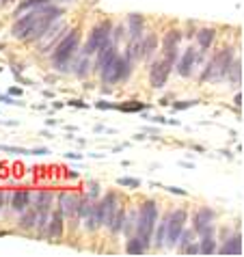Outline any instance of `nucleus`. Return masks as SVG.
<instances>
[{"label": "nucleus", "instance_id": "9", "mask_svg": "<svg viewBox=\"0 0 244 257\" xmlns=\"http://www.w3.org/2000/svg\"><path fill=\"white\" fill-rule=\"evenodd\" d=\"M99 210H102V225L104 227H110L112 218L117 216V212L121 210L119 205V197L114 195V192H108L102 201H99Z\"/></svg>", "mask_w": 244, "mask_h": 257}, {"label": "nucleus", "instance_id": "8", "mask_svg": "<svg viewBox=\"0 0 244 257\" xmlns=\"http://www.w3.org/2000/svg\"><path fill=\"white\" fill-rule=\"evenodd\" d=\"M175 63L169 61V59H162V61H156L152 63V69H149V82H152L154 89H162L167 84V78L171 74Z\"/></svg>", "mask_w": 244, "mask_h": 257}, {"label": "nucleus", "instance_id": "32", "mask_svg": "<svg viewBox=\"0 0 244 257\" xmlns=\"http://www.w3.org/2000/svg\"><path fill=\"white\" fill-rule=\"evenodd\" d=\"M167 190H169V192H173V195H179V197H184V195H186V190H184V188H177V186H169Z\"/></svg>", "mask_w": 244, "mask_h": 257}, {"label": "nucleus", "instance_id": "28", "mask_svg": "<svg viewBox=\"0 0 244 257\" xmlns=\"http://www.w3.org/2000/svg\"><path fill=\"white\" fill-rule=\"evenodd\" d=\"M179 240H182V246H179V251H182V248H184L186 244H190V242L195 240V231H190V229L186 231V229H184V231H182V235H179Z\"/></svg>", "mask_w": 244, "mask_h": 257}, {"label": "nucleus", "instance_id": "29", "mask_svg": "<svg viewBox=\"0 0 244 257\" xmlns=\"http://www.w3.org/2000/svg\"><path fill=\"white\" fill-rule=\"evenodd\" d=\"M117 184H119V186H134V188H139L141 180H134V177H119Z\"/></svg>", "mask_w": 244, "mask_h": 257}, {"label": "nucleus", "instance_id": "12", "mask_svg": "<svg viewBox=\"0 0 244 257\" xmlns=\"http://www.w3.org/2000/svg\"><path fill=\"white\" fill-rule=\"evenodd\" d=\"M61 28H65V26L59 24V22H54V24L50 26L44 35H41V37H39V50H41V52H48V48H52L54 41H56V39H59L61 35H63V33H59Z\"/></svg>", "mask_w": 244, "mask_h": 257}, {"label": "nucleus", "instance_id": "3", "mask_svg": "<svg viewBox=\"0 0 244 257\" xmlns=\"http://www.w3.org/2000/svg\"><path fill=\"white\" fill-rule=\"evenodd\" d=\"M231 61H233L231 48H225V50H220V52H216L212 56V61L207 63V67L203 69V74H201V80L212 82V84L220 82L222 78L227 76V69H229V63Z\"/></svg>", "mask_w": 244, "mask_h": 257}, {"label": "nucleus", "instance_id": "10", "mask_svg": "<svg viewBox=\"0 0 244 257\" xmlns=\"http://www.w3.org/2000/svg\"><path fill=\"white\" fill-rule=\"evenodd\" d=\"M214 218H216V214H214L212 208H201V210H197L195 218H192V223H195V231H199V233L214 231Z\"/></svg>", "mask_w": 244, "mask_h": 257}, {"label": "nucleus", "instance_id": "20", "mask_svg": "<svg viewBox=\"0 0 244 257\" xmlns=\"http://www.w3.org/2000/svg\"><path fill=\"white\" fill-rule=\"evenodd\" d=\"M97 63H95V67H97V71L99 69H102L104 65H106V63H108L110 59H112V56L114 54H117V52H114V48H112V44H108V46H104V48H99L97 50Z\"/></svg>", "mask_w": 244, "mask_h": 257}, {"label": "nucleus", "instance_id": "17", "mask_svg": "<svg viewBox=\"0 0 244 257\" xmlns=\"http://www.w3.org/2000/svg\"><path fill=\"white\" fill-rule=\"evenodd\" d=\"M128 26H130V39H141L143 37V28H145V20L139 13H132L128 18Z\"/></svg>", "mask_w": 244, "mask_h": 257}, {"label": "nucleus", "instance_id": "14", "mask_svg": "<svg viewBox=\"0 0 244 257\" xmlns=\"http://www.w3.org/2000/svg\"><path fill=\"white\" fill-rule=\"evenodd\" d=\"M33 201L31 190H16L11 195V210L13 212H24Z\"/></svg>", "mask_w": 244, "mask_h": 257}, {"label": "nucleus", "instance_id": "6", "mask_svg": "<svg viewBox=\"0 0 244 257\" xmlns=\"http://www.w3.org/2000/svg\"><path fill=\"white\" fill-rule=\"evenodd\" d=\"M186 218H188V214L184 210H175L167 214V233H164V244L167 246H175L179 242V235H182L186 227Z\"/></svg>", "mask_w": 244, "mask_h": 257}, {"label": "nucleus", "instance_id": "19", "mask_svg": "<svg viewBox=\"0 0 244 257\" xmlns=\"http://www.w3.org/2000/svg\"><path fill=\"white\" fill-rule=\"evenodd\" d=\"M20 214H22V218H20V227H22V229H35V227H37V210L35 208L28 205V208Z\"/></svg>", "mask_w": 244, "mask_h": 257}, {"label": "nucleus", "instance_id": "27", "mask_svg": "<svg viewBox=\"0 0 244 257\" xmlns=\"http://www.w3.org/2000/svg\"><path fill=\"white\" fill-rule=\"evenodd\" d=\"M74 71H76V76H78V78H84V76L89 74V59H87V54H84L82 59H78Z\"/></svg>", "mask_w": 244, "mask_h": 257}, {"label": "nucleus", "instance_id": "13", "mask_svg": "<svg viewBox=\"0 0 244 257\" xmlns=\"http://www.w3.org/2000/svg\"><path fill=\"white\" fill-rule=\"evenodd\" d=\"M195 61H197V52L192 48H188L186 52L182 54V59L177 61V74L179 76H190L192 69H195Z\"/></svg>", "mask_w": 244, "mask_h": 257}, {"label": "nucleus", "instance_id": "2", "mask_svg": "<svg viewBox=\"0 0 244 257\" xmlns=\"http://www.w3.org/2000/svg\"><path fill=\"white\" fill-rule=\"evenodd\" d=\"M156 223H158V203L145 201L139 210V216H136V235H139L147 246L152 244Z\"/></svg>", "mask_w": 244, "mask_h": 257}, {"label": "nucleus", "instance_id": "31", "mask_svg": "<svg viewBox=\"0 0 244 257\" xmlns=\"http://www.w3.org/2000/svg\"><path fill=\"white\" fill-rule=\"evenodd\" d=\"M95 108H99V110H108V108H117V104H108V102H104V99H99V102L95 104Z\"/></svg>", "mask_w": 244, "mask_h": 257}, {"label": "nucleus", "instance_id": "7", "mask_svg": "<svg viewBox=\"0 0 244 257\" xmlns=\"http://www.w3.org/2000/svg\"><path fill=\"white\" fill-rule=\"evenodd\" d=\"M110 35H112V24H110V22L97 24V26L91 31L89 39H87V46H84V54L91 56V54H95L99 48L108 46V44H110Z\"/></svg>", "mask_w": 244, "mask_h": 257}, {"label": "nucleus", "instance_id": "1", "mask_svg": "<svg viewBox=\"0 0 244 257\" xmlns=\"http://www.w3.org/2000/svg\"><path fill=\"white\" fill-rule=\"evenodd\" d=\"M78 44H80V31L78 28H71V31L61 39V44L52 50V65L59 71H67L69 61L74 59Z\"/></svg>", "mask_w": 244, "mask_h": 257}, {"label": "nucleus", "instance_id": "11", "mask_svg": "<svg viewBox=\"0 0 244 257\" xmlns=\"http://www.w3.org/2000/svg\"><path fill=\"white\" fill-rule=\"evenodd\" d=\"M182 41V33L179 31H169L167 37H164V46H162V52H164V59L169 61H177V46Z\"/></svg>", "mask_w": 244, "mask_h": 257}, {"label": "nucleus", "instance_id": "38", "mask_svg": "<svg viewBox=\"0 0 244 257\" xmlns=\"http://www.w3.org/2000/svg\"><path fill=\"white\" fill-rule=\"evenodd\" d=\"M235 106H242V93L235 95Z\"/></svg>", "mask_w": 244, "mask_h": 257}, {"label": "nucleus", "instance_id": "18", "mask_svg": "<svg viewBox=\"0 0 244 257\" xmlns=\"http://www.w3.org/2000/svg\"><path fill=\"white\" fill-rule=\"evenodd\" d=\"M201 244H199V253H205V255H212L216 253V240H214V231H205L201 233Z\"/></svg>", "mask_w": 244, "mask_h": 257}, {"label": "nucleus", "instance_id": "23", "mask_svg": "<svg viewBox=\"0 0 244 257\" xmlns=\"http://www.w3.org/2000/svg\"><path fill=\"white\" fill-rule=\"evenodd\" d=\"M147 248H149V246H147L145 242H143V240L139 238V235H134V238H130V240H128V244H126V251L130 253V255H141V253H145Z\"/></svg>", "mask_w": 244, "mask_h": 257}, {"label": "nucleus", "instance_id": "35", "mask_svg": "<svg viewBox=\"0 0 244 257\" xmlns=\"http://www.w3.org/2000/svg\"><path fill=\"white\" fill-rule=\"evenodd\" d=\"M9 95H22V89H16V87H13V89L9 91Z\"/></svg>", "mask_w": 244, "mask_h": 257}, {"label": "nucleus", "instance_id": "33", "mask_svg": "<svg viewBox=\"0 0 244 257\" xmlns=\"http://www.w3.org/2000/svg\"><path fill=\"white\" fill-rule=\"evenodd\" d=\"M67 104H71V106H76V108H87V104H82L80 99H71V102H67Z\"/></svg>", "mask_w": 244, "mask_h": 257}, {"label": "nucleus", "instance_id": "4", "mask_svg": "<svg viewBox=\"0 0 244 257\" xmlns=\"http://www.w3.org/2000/svg\"><path fill=\"white\" fill-rule=\"evenodd\" d=\"M128 74H130V63H128L124 56H119V54H114L112 59L106 63L102 69H99V76H102V80L106 84H114V82L126 80Z\"/></svg>", "mask_w": 244, "mask_h": 257}, {"label": "nucleus", "instance_id": "15", "mask_svg": "<svg viewBox=\"0 0 244 257\" xmlns=\"http://www.w3.org/2000/svg\"><path fill=\"white\" fill-rule=\"evenodd\" d=\"M46 225H48V238H52V240L61 238L63 235V214H61V210H54L52 223H46Z\"/></svg>", "mask_w": 244, "mask_h": 257}, {"label": "nucleus", "instance_id": "34", "mask_svg": "<svg viewBox=\"0 0 244 257\" xmlns=\"http://www.w3.org/2000/svg\"><path fill=\"white\" fill-rule=\"evenodd\" d=\"M0 102H7V104H22V102H13L11 95H0Z\"/></svg>", "mask_w": 244, "mask_h": 257}, {"label": "nucleus", "instance_id": "21", "mask_svg": "<svg viewBox=\"0 0 244 257\" xmlns=\"http://www.w3.org/2000/svg\"><path fill=\"white\" fill-rule=\"evenodd\" d=\"M156 48H158V37L156 35H149L145 41L141 39V54L145 56L147 61H152V54L156 52Z\"/></svg>", "mask_w": 244, "mask_h": 257}, {"label": "nucleus", "instance_id": "25", "mask_svg": "<svg viewBox=\"0 0 244 257\" xmlns=\"http://www.w3.org/2000/svg\"><path fill=\"white\" fill-rule=\"evenodd\" d=\"M154 231H156V240H154V244L160 248L164 246V233H167V216H164L162 220H158L156 227H154Z\"/></svg>", "mask_w": 244, "mask_h": 257}, {"label": "nucleus", "instance_id": "24", "mask_svg": "<svg viewBox=\"0 0 244 257\" xmlns=\"http://www.w3.org/2000/svg\"><path fill=\"white\" fill-rule=\"evenodd\" d=\"M227 74H229V78H231L233 84H242V61H231L229 63Z\"/></svg>", "mask_w": 244, "mask_h": 257}, {"label": "nucleus", "instance_id": "30", "mask_svg": "<svg viewBox=\"0 0 244 257\" xmlns=\"http://www.w3.org/2000/svg\"><path fill=\"white\" fill-rule=\"evenodd\" d=\"M195 104H197V99H192V102H177V104H173V108L184 110V108H190V106H195Z\"/></svg>", "mask_w": 244, "mask_h": 257}, {"label": "nucleus", "instance_id": "5", "mask_svg": "<svg viewBox=\"0 0 244 257\" xmlns=\"http://www.w3.org/2000/svg\"><path fill=\"white\" fill-rule=\"evenodd\" d=\"M82 208H84V197L67 195V192H61V195H59V210L63 214V218L71 220V225L80 223Z\"/></svg>", "mask_w": 244, "mask_h": 257}, {"label": "nucleus", "instance_id": "36", "mask_svg": "<svg viewBox=\"0 0 244 257\" xmlns=\"http://www.w3.org/2000/svg\"><path fill=\"white\" fill-rule=\"evenodd\" d=\"M65 156H67V158H71V160H80L82 158L80 154H65Z\"/></svg>", "mask_w": 244, "mask_h": 257}, {"label": "nucleus", "instance_id": "22", "mask_svg": "<svg viewBox=\"0 0 244 257\" xmlns=\"http://www.w3.org/2000/svg\"><path fill=\"white\" fill-rule=\"evenodd\" d=\"M214 37H216V31H214V28H201V31L197 33V41H199V46L203 50H207L212 46Z\"/></svg>", "mask_w": 244, "mask_h": 257}, {"label": "nucleus", "instance_id": "26", "mask_svg": "<svg viewBox=\"0 0 244 257\" xmlns=\"http://www.w3.org/2000/svg\"><path fill=\"white\" fill-rule=\"evenodd\" d=\"M117 108L124 110V112H139V110L145 108V104H143V102H136V99H130L128 104H117Z\"/></svg>", "mask_w": 244, "mask_h": 257}, {"label": "nucleus", "instance_id": "37", "mask_svg": "<svg viewBox=\"0 0 244 257\" xmlns=\"http://www.w3.org/2000/svg\"><path fill=\"white\" fill-rule=\"evenodd\" d=\"M3 205H5V190H0V210H3Z\"/></svg>", "mask_w": 244, "mask_h": 257}, {"label": "nucleus", "instance_id": "16", "mask_svg": "<svg viewBox=\"0 0 244 257\" xmlns=\"http://www.w3.org/2000/svg\"><path fill=\"white\" fill-rule=\"evenodd\" d=\"M218 253H233V255H242V235L233 233L229 240H225V244L216 248Z\"/></svg>", "mask_w": 244, "mask_h": 257}]
</instances>
